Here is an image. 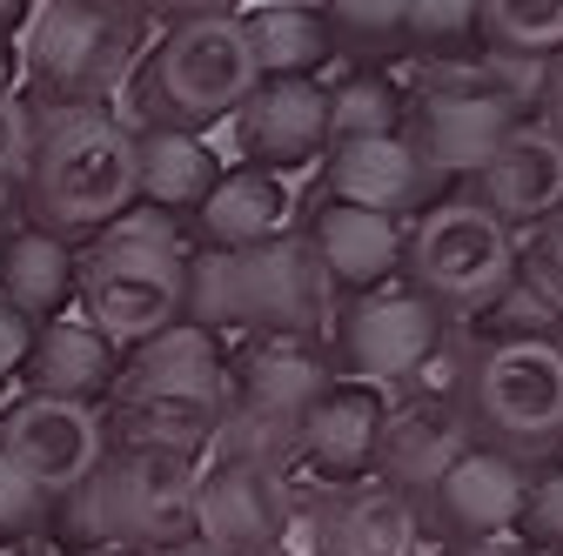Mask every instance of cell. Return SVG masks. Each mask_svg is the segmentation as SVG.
Returning <instances> with one entry per match:
<instances>
[{"mask_svg":"<svg viewBox=\"0 0 563 556\" xmlns=\"http://www.w3.org/2000/svg\"><path fill=\"white\" fill-rule=\"evenodd\" d=\"M422 503L383 476L329 482V543L322 556H416Z\"/></svg>","mask_w":563,"mask_h":556,"instance_id":"20","label":"cell"},{"mask_svg":"<svg viewBox=\"0 0 563 556\" xmlns=\"http://www.w3.org/2000/svg\"><path fill=\"white\" fill-rule=\"evenodd\" d=\"M75 296V242H60L34 222H21L0 242V302H8L27 329L54 322Z\"/></svg>","mask_w":563,"mask_h":556,"instance_id":"25","label":"cell"},{"mask_svg":"<svg viewBox=\"0 0 563 556\" xmlns=\"http://www.w3.org/2000/svg\"><path fill=\"white\" fill-rule=\"evenodd\" d=\"M476 34L489 54L550 60L563 47V0H476Z\"/></svg>","mask_w":563,"mask_h":556,"instance_id":"27","label":"cell"},{"mask_svg":"<svg viewBox=\"0 0 563 556\" xmlns=\"http://www.w3.org/2000/svg\"><path fill=\"white\" fill-rule=\"evenodd\" d=\"M470 443H476V436H470V423H463V409H437V396H430V402H409V409H389L369 476L396 482L402 497H422Z\"/></svg>","mask_w":563,"mask_h":556,"instance_id":"22","label":"cell"},{"mask_svg":"<svg viewBox=\"0 0 563 556\" xmlns=\"http://www.w3.org/2000/svg\"><path fill=\"white\" fill-rule=\"evenodd\" d=\"M517 127V108L483 88V67H456V75H437L430 94L416 101L409 114V134L402 142L416 148V162L430 175H476L489 155H497V142Z\"/></svg>","mask_w":563,"mask_h":556,"instance_id":"10","label":"cell"},{"mask_svg":"<svg viewBox=\"0 0 563 556\" xmlns=\"http://www.w3.org/2000/svg\"><path fill=\"white\" fill-rule=\"evenodd\" d=\"M402 268H409V289L443 322H463V315H483L510 289L517 235L489 215L476 194H443V201L422 208L416 229L402 235Z\"/></svg>","mask_w":563,"mask_h":556,"instance_id":"8","label":"cell"},{"mask_svg":"<svg viewBox=\"0 0 563 556\" xmlns=\"http://www.w3.org/2000/svg\"><path fill=\"white\" fill-rule=\"evenodd\" d=\"M402 222L396 215H376V208H349V201H322L316 208V229H309V248L316 262L329 268V282L342 289H383L389 275L402 268Z\"/></svg>","mask_w":563,"mask_h":556,"instance_id":"21","label":"cell"},{"mask_svg":"<svg viewBox=\"0 0 563 556\" xmlns=\"http://www.w3.org/2000/svg\"><path fill=\"white\" fill-rule=\"evenodd\" d=\"M134 8L162 21H208V14H229V0H134Z\"/></svg>","mask_w":563,"mask_h":556,"instance_id":"35","label":"cell"},{"mask_svg":"<svg viewBox=\"0 0 563 556\" xmlns=\"http://www.w3.org/2000/svg\"><path fill=\"white\" fill-rule=\"evenodd\" d=\"M34 148L21 181V215L60 242L101 235L134 208V127L95 101H27Z\"/></svg>","mask_w":563,"mask_h":556,"instance_id":"1","label":"cell"},{"mask_svg":"<svg viewBox=\"0 0 563 556\" xmlns=\"http://www.w3.org/2000/svg\"><path fill=\"white\" fill-rule=\"evenodd\" d=\"M517 530H523V543H556V549H563V469H550V476H530Z\"/></svg>","mask_w":563,"mask_h":556,"instance_id":"32","label":"cell"},{"mask_svg":"<svg viewBox=\"0 0 563 556\" xmlns=\"http://www.w3.org/2000/svg\"><path fill=\"white\" fill-rule=\"evenodd\" d=\"M195 476L201 463L181 449L114 443L60 510L81 530V543L121 549V556H155L195 536Z\"/></svg>","mask_w":563,"mask_h":556,"instance_id":"5","label":"cell"},{"mask_svg":"<svg viewBox=\"0 0 563 556\" xmlns=\"http://www.w3.org/2000/svg\"><path fill=\"white\" fill-rule=\"evenodd\" d=\"M54 523V497H41L34 482L21 476V463L0 449V536H34V530H47Z\"/></svg>","mask_w":563,"mask_h":556,"instance_id":"30","label":"cell"},{"mask_svg":"<svg viewBox=\"0 0 563 556\" xmlns=\"http://www.w3.org/2000/svg\"><path fill=\"white\" fill-rule=\"evenodd\" d=\"M14 47L41 101L108 108L141 67V8L134 0H41Z\"/></svg>","mask_w":563,"mask_h":556,"instance_id":"7","label":"cell"},{"mask_svg":"<svg viewBox=\"0 0 563 556\" xmlns=\"http://www.w3.org/2000/svg\"><path fill=\"white\" fill-rule=\"evenodd\" d=\"M476 201L504 229L563 215V142L543 121H517L497 142V155L476 168Z\"/></svg>","mask_w":563,"mask_h":556,"instance_id":"15","label":"cell"},{"mask_svg":"<svg viewBox=\"0 0 563 556\" xmlns=\"http://www.w3.org/2000/svg\"><path fill=\"white\" fill-rule=\"evenodd\" d=\"M437 175L416 162V148L402 134H369V142H329V201L349 208H376V215H396L416 201H430Z\"/></svg>","mask_w":563,"mask_h":556,"instance_id":"19","label":"cell"},{"mask_svg":"<svg viewBox=\"0 0 563 556\" xmlns=\"http://www.w3.org/2000/svg\"><path fill=\"white\" fill-rule=\"evenodd\" d=\"M14 81H21V47L14 34H0V94H14Z\"/></svg>","mask_w":563,"mask_h":556,"instance_id":"38","label":"cell"},{"mask_svg":"<svg viewBox=\"0 0 563 556\" xmlns=\"http://www.w3.org/2000/svg\"><path fill=\"white\" fill-rule=\"evenodd\" d=\"M255 81H262V67H255L235 14L175 21L168 41L148 47V60L128 75L141 127H181V134L235 121V108L255 94Z\"/></svg>","mask_w":563,"mask_h":556,"instance_id":"6","label":"cell"},{"mask_svg":"<svg viewBox=\"0 0 563 556\" xmlns=\"http://www.w3.org/2000/svg\"><path fill=\"white\" fill-rule=\"evenodd\" d=\"M242 155L255 168H309L329 148V88L316 81H255V94L235 108Z\"/></svg>","mask_w":563,"mask_h":556,"instance_id":"17","label":"cell"},{"mask_svg":"<svg viewBox=\"0 0 563 556\" xmlns=\"http://www.w3.org/2000/svg\"><path fill=\"white\" fill-rule=\"evenodd\" d=\"M155 556H222V549H208V543H195V536H188V543H175V549H155Z\"/></svg>","mask_w":563,"mask_h":556,"instance_id":"39","label":"cell"},{"mask_svg":"<svg viewBox=\"0 0 563 556\" xmlns=\"http://www.w3.org/2000/svg\"><path fill=\"white\" fill-rule=\"evenodd\" d=\"M329 21L356 41H389L402 34V0H329Z\"/></svg>","mask_w":563,"mask_h":556,"instance_id":"33","label":"cell"},{"mask_svg":"<svg viewBox=\"0 0 563 556\" xmlns=\"http://www.w3.org/2000/svg\"><path fill=\"white\" fill-rule=\"evenodd\" d=\"M463 423L489 449H543L563 436V342L556 335H504L470 356Z\"/></svg>","mask_w":563,"mask_h":556,"instance_id":"9","label":"cell"},{"mask_svg":"<svg viewBox=\"0 0 563 556\" xmlns=\"http://www.w3.org/2000/svg\"><path fill=\"white\" fill-rule=\"evenodd\" d=\"M21 376H27V396H60V402L95 409V396H108L114 376H121V349L88 315H54V322L34 329Z\"/></svg>","mask_w":563,"mask_h":556,"instance_id":"18","label":"cell"},{"mask_svg":"<svg viewBox=\"0 0 563 556\" xmlns=\"http://www.w3.org/2000/svg\"><path fill=\"white\" fill-rule=\"evenodd\" d=\"M21 14H27V0H0V34H8V27H14Z\"/></svg>","mask_w":563,"mask_h":556,"instance_id":"40","label":"cell"},{"mask_svg":"<svg viewBox=\"0 0 563 556\" xmlns=\"http://www.w3.org/2000/svg\"><path fill=\"white\" fill-rule=\"evenodd\" d=\"M222 181V162L208 155L201 134L181 127H134V201L162 208V215H195L208 188Z\"/></svg>","mask_w":563,"mask_h":556,"instance_id":"24","label":"cell"},{"mask_svg":"<svg viewBox=\"0 0 563 556\" xmlns=\"http://www.w3.org/2000/svg\"><path fill=\"white\" fill-rule=\"evenodd\" d=\"M523 490H530V476L517 469V456L489 449V443H470L430 482V490H422V503H430V516L463 543V536H504V530H517Z\"/></svg>","mask_w":563,"mask_h":556,"instance_id":"16","label":"cell"},{"mask_svg":"<svg viewBox=\"0 0 563 556\" xmlns=\"http://www.w3.org/2000/svg\"><path fill=\"white\" fill-rule=\"evenodd\" d=\"M60 556H121V549H101V543H81V549H60Z\"/></svg>","mask_w":563,"mask_h":556,"instance_id":"42","label":"cell"},{"mask_svg":"<svg viewBox=\"0 0 563 556\" xmlns=\"http://www.w3.org/2000/svg\"><path fill=\"white\" fill-rule=\"evenodd\" d=\"M27 342H34V329L8 309V302H0V382H8V376H21V363H27Z\"/></svg>","mask_w":563,"mask_h":556,"instance_id":"34","label":"cell"},{"mask_svg":"<svg viewBox=\"0 0 563 556\" xmlns=\"http://www.w3.org/2000/svg\"><path fill=\"white\" fill-rule=\"evenodd\" d=\"M296 188L275 168H235L208 188V201L195 208V229L208 235V248H262L289 229Z\"/></svg>","mask_w":563,"mask_h":556,"instance_id":"23","label":"cell"},{"mask_svg":"<svg viewBox=\"0 0 563 556\" xmlns=\"http://www.w3.org/2000/svg\"><path fill=\"white\" fill-rule=\"evenodd\" d=\"M14 229H21V222H14V208H8V194H0V242H8Z\"/></svg>","mask_w":563,"mask_h":556,"instance_id":"41","label":"cell"},{"mask_svg":"<svg viewBox=\"0 0 563 556\" xmlns=\"http://www.w3.org/2000/svg\"><path fill=\"white\" fill-rule=\"evenodd\" d=\"M188 262L195 255L181 242V222L134 201L88 248H75V302L114 349H134L188 322Z\"/></svg>","mask_w":563,"mask_h":556,"instance_id":"3","label":"cell"},{"mask_svg":"<svg viewBox=\"0 0 563 556\" xmlns=\"http://www.w3.org/2000/svg\"><path fill=\"white\" fill-rule=\"evenodd\" d=\"M329 296H335L329 268L296 235L188 262V322L201 329H255V335L309 342L329 322Z\"/></svg>","mask_w":563,"mask_h":556,"instance_id":"4","label":"cell"},{"mask_svg":"<svg viewBox=\"0 0 563 556\" xmlns=\"http://www.w3.org/2000/svg\"><path fill=\"white\" fill-rule=\"evenodd\" d=\"M235 21L249 34V54L262 67V81H309L335 54V27H329L322 8H309V0H275V8H255V14H235Z\"/></svg>","mask_w":563,"mask_h":556,"instance_id":"26","label":"cell"},{"mask_svg":"<svg viewBox=\"0 0 563 556\" xmlns=\"http://www.w3.org/2000/svg\"><path fill=\"white\" fill-rule=\"evenodd\" d=\"M282 510H289V476L249 463V456H208L195 476V543L222 556H268Z\"/></svg>","mask_w":563,"mask_h":556,"instance_id":"12","label":"cell"},{"mask_svg":"<svg viewBox=\"0 0 563 556\" xmlns=\"http://www.w3.org/2000/svg\"><path fill=\"white\" fill-rule=\"evenodd\" d=\"M402 34H416L422 47H456L476 34V0H402Z\"/></svg>","mask_w":563,"mask_h":556,"instance_id":"29","label":"cell"},{"mask_svg":"<svg viewBox=\"0 0 563 556\" xmlns=\"http://www.w3.org/2000/svg\"><path fill=\"white\" fill-rule=\"evenodd\" d=\"M27 148H34V114L14 88V94H0V194L27 181Z\"/></svg>","mask_w":563,"mask_h":556,"instance_id":"31","label":"cell"},{"mask_svg":"<svg viewBox=\"0 0 563 556\" xmlns=\"http://www.w3.org/2000/svg\"><path fill=\"white\" fill-rule=\"evenodd\" d=\"M383 423H389V402L376 382H329L296 430V463H309L322 482H356L376 469Z\"/></svg>","mask_w":563,"mask_h":556,"instance_id":"14","label":"cell"},{"mask_svg":"<svg viewBox=\"0 0 563 556\" xmlns=\"http://www.w3.org/2000/svg\"><path fill=\"white\" fill-rule=\"evenodd\" d=\"M369 134H402V108L383 75H356L329 94V142H369Z\"/></svg>","mask_w":563,"mask_h":556,"instance_id":"28","label":"cell"},{"mask_svg":"<svg viewBox=\"0 0 563 556\" xmlns=\"http://www.w3.org/2000/svg\"><path fill=\"white\" fill-rule=\"evenodd\" d=\"M450 556H537V549H530L517 530H504V536H463Z\"/></svg>","mask_w":563,"mask_h":556,"instance_id":"37","label":"cell"},{"mask_svg":"<svg viewBox=\"0 0 563 556\" xmlns=\"http://www.w3.org/2000/svg\"><path fill=\"white\" fill-rule=\"evenodd\" d=\"M114 443H155V449H181L201 456L216 449L229 402H235V376L216 329L201 322H175L148 342L121 349V376H114Z\"/></svg>","mask_w":563,"mask_h":556,"instance_id":"2","label":"cell"},{"mask_svg":"<svg viewBox=\"0 0 563 556\" xmlns=\"http://www.w3.org/2000/svg\"><path fill=\"white\" fill-rule=\"evenodd\" d=\"M443 349V315L416 289H363L342 315V369L356 382H409Z\"/></svg>","mask_w":563,"mask_h":556,"instance_id":"13","label":"cell"},{"mask_svg":"<svg viewBox=\"0 0 563 556\" xmlns=\"http://www.w3.org/2000/svg\"><path fill=\"white\" fill-rule=\"evenodd\" d=\"M543 127L563 142V47L543 60Z\"/></svg>","mask_w":563,"mask_h":556,"instance_id":"36","label":"cell"},{"mask_svg":"<svg viewBox=\"0 0 563 556\" xmlns=\"http://www.w3.org/2000/svg\"><path fill=\"white\" fill-rule=\"evenodd\" d=\"M0 449L21 463V476L54 510L88 482V469L108 456V430L88 402H60V396H21L0 409Z\"/></svg>","mask_w":563,"mask_h":556,"instance_id":"11","label":"cell"}]
</instances>
